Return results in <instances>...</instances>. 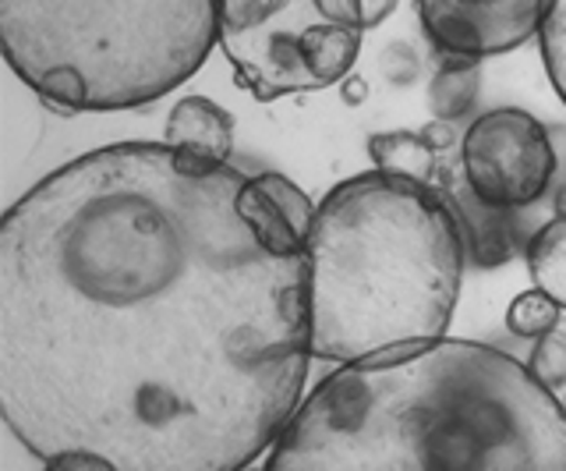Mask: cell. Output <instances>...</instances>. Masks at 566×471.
Wrapping results in <instances>:
<instances>
[{"mask_svg": "<svg viewBox=\"0 0 566 471\" xmlns=\"http://www.w3.org/2000/svg\"><path fill=\"white\" fill-rule=\"evenodd\" d=\"M223 0H0L11 72L61 114L132 111L185 85L220 43Z\"/></svg>", "mask_w": 566, "mask_h": 471, "instance_id": "obj_4", "label": "cell"}, {"mask_svg": "<svg viewBox=\"0 0 566 471\" xmlns=\"http://www.w3.org/2000/svg\"><path fill=\"white\" fill-rule=\"evenodd\" d=\"M464 234L424 181L365 170L329 188L308 234L312 358L365 362L436 344L453 320Z\"/></svg>", "mask_w": 566, "mask_h": 471, "instance_id": "obj_3", "label": "cell"}, {"mask_svg": "<svg viewBox=\"0 0 566 471\" xmlns=\"http://www.w3.org/2000/svg\"><path fill=\"white\" fill-rule=\"evenodd\" d=\"M527 365L548 390L566 387V320H559L556 329H548L542 341H535V352H531Z\"/></svg>", "mask_w": 566, "mask_h": 471, "instance_id": "obj_15", "label": "cell"}, {"mask_svg": "<svg viewBox=\"0 0 566 471\" xmlns=\"http://www.w3.org/2000/svg\"><path fill=\"white\" fill-rule=\"evenodd\" d=\"M531 284L559 302L566 312V213L542 223L527 245Z\"/></svg>", "mask_w": 566, "mask_h": 471, "instance_id": "obj_10", "label": "cell"}, {"mask_svg": "<svg viewBox=\"0 0 566 471\" xmlns=\"http://www.w3.org/2000/svg\"><path fill=\"white\" fill-rule=\"evenodd\" d=\"M164 143L209 164H227L234 149V117L209 96H185L170 107Z\"/></svg>", "mask_w": 566, "mask_h": 471, "instance_id": "obj_8", "label": "cell"}, {"mask_svg": "<svg viewBox=\"0 0 566 471\" xmlns=\"http://www.w3.org/2000/svg\"><path fill=\"white\" fill-rule=\"evenodd\" d=\"M542 57L559 100L566 103V0H548L542 25Z\"/></svg>", "mask_w": 566, "mask_h": 471, "instance_id": "obj_14", "label": "cell"}, {"mask_svg": "<svg viewBox=\"0 0 566 471\" xmlns=\"http://www.w3.org/2000/svg\"><path fill=\"white\" fill-rule=\"evenodd\" d=\"M548 0H418L424 32L450 57H495L542 36Z\"/></svg>", "mask_w": 566, "mask_h": 471, "instance_id": "obj_7", "label": "cell"}, {"mask_svg": "<svg viewBox=\"0 0 566 471\" xmlns=\"http://www.w3.org/2000/svg\"><path fill=\"white\" fill-rule=\"evenodd\" d=\"M563 320V305L548 299L545 291L531 287L524 294H517V299L510 302L506 308V326L510 334H517L524 341H542L548 329H556Z\"/></svg>", "mask_w": 566, "mask_h": 471, "instance_id": "obj_12", "label": "cell"}, {"mask_svg": "<svg viewBox=\"0 0 566 471\" xmlns=\"http://www.w3.org/2000/svg\"><path fill=\"white\" fill-rule=\"evenodd\" d=\"M563 408H566V400H563Z\"/></svg>", "mask_w": 566, "mask_h": 471, "instance_id": "obj_20", "label": "cell"}, {"mask_svg": "<svg viewBox=\"0 0 566 471\" xmlns=\"http://www.w3.org/2000/svg\"><path fill=\"white\" fill-rule=\"evenodd\" d=\"M464 181L489 209L535 206L556 178L559 156L538 117L517 107L489 111L468 128L460 143Z\"/></svg>", "mask_w": 566, "mask_h": 471, "instance_id": "obj_6", "label": "cell"}, {"mask_svg": "<svg viewBox=\"0 0 566 471\" xmlns=\"http://www.w3.org/2000/svg\"><path fill=\"white\" fill-rule=\"evenodd\" d=\"M238 471H255V468H238Z\"/></svg>", "mask_w": 566, "mask_h": 471, "instance_id": "obj_19", "label": "cell"}, {"mask_svg": "<svg viewBox=\"0 0 566 471\" xmlns=\"http://www.w3.org/2000/svg\"><path fill=\"white\" fill-rule=\"evenodd\" d=\"M46 471H114V468L99 458H88V453H64L57 461H46Z\"/></svg>", "mask_w": 566, "mask_h": 471, "instance_id": "obj_16", "label": "cell"}, {"mask_svg": "<svg viewBox=\"0 0 566 471\" xmlns=\"http://www.w3.org/2000/svg\"><path fill=\"white\" fill-rule=\"evenodd\" d=\"M262 471H566V408L531 365L442 337L318 379Z\"/></svg>", "mask_w": 566, "mask_h": 471, "instance_id": "obj_2", "label": "cell"}, {"mask_svg": "<svg viewBox=\"0 0 566 471\" xmlns=\"http://www.w3.org/2000/svg\"><path fill=\"white\" fill-rule=\"evenodd\" d=\"M361 36V0H223L220 8V46L259 103L347 78Z\"/></svg>", "mask_w": 566, "mask_h": 471, "instance_id": "obj_5", "label": "cell"}, {"mask_svg": "<svg viewBox=\"0 0 566 471\" xmlns=\"http://www.w3.org/2000/svg\"><path fill=\"white\" fill-rule=\"evenodd\" d=\"M368 156L376 170L400 174L411 181H432L436 174V149L424 135L418 132H379L368 138Z\"/></svg>", "mask_w": 566, "mask_h": 471, "instance_id": "obj_9", "label": "cell"}, {"mask_svg": "<svg viewBox=\"0 0 566 471\" xmlns=\"http://www.w3.org/2000/svg\"><path fill=\"white\" fill-rule=\"evenodd\" d=\"M255 178H259L265 196L276 202L280 213L287 217V223L294 227V234L308 245V234H312L318 206H312V199L305 196V191H301L291 178H283V174H255Z\"/></svg>", "mask_w": 566, "mask_h": 471, "instance_id": "obj_13", "label": "cell"}, {"mask_svg": "<svg viewBox=\"0 0 566 471\" xmlns=\"http://www.w3.org/2000/svg\"><path fill=\"white\" fill-rule=\"evenodd\" d=\"M421 135L429 138L436 153H439V149H447V146H453V128L447 125V121H432V125H424Z\"/></svg>", "mask_w": 566, "mask_h": 471, "instance_id": "obj_18", "label": "cell"}, {"mask_svg": "<svg viewBox=\"0 0 566 471\" xmlns=\"http://www.w3.org/2000/svg\"><path fill=\"white\" fill-rule=\"evenodd\" d=\"M394 11H397V0H361V19H365V29L382 25Z\"/></svg>", "mask_w": 566, "mask_h": 471, "instance_id": "obj_17", "label": "cell"}, {"mask_svg": "<svg viewBox=\"0 0 566 471\" xmlns=\"http://www.w3.org/2000/svg\"><path fill=\"white\" fill-rule=\"evenodd\" d=\"M482 93V67L471 57H453L429 82V107L436 121H460Z\"/></svg>", "mask_w": 566, "mask_h": 471, "instance_id": "obj_11", "label": "cell"}, {"mask_svg": "<svg viewBox=\"0 0 566 471\" xmlns=\"http://www.w3.org/2000/svg\"><path fill=\"white\" fill-rule=\"evenodd\" d=\"M308 358V245L238 167L114 143L0 220V411L35 458L248 468Z\"/></svg>", "mask_w": 566, "mask_h": 471, "instance_id": "obj_1", "label": "cell"}]
</instances>
